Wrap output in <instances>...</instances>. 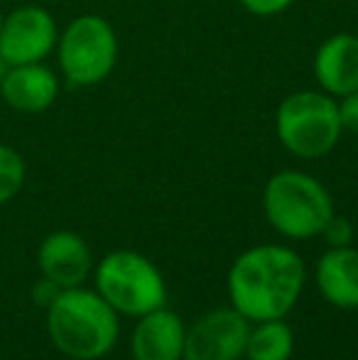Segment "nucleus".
I'll return each instance as SVG.
<instances>
[{
	"instance_id": "obj_1",
	"label": "nucleus",
	"mask_w": 358,
	"mask_h": 360,
	"mask_svg": "<svg viewBox=\"0 0 358 360\" xmlns=\"http://www.w3.org/2000/svg\"><path fill=\"white\" fill-rule=\"evenodd\" d=\"M305 287V262L282 245H255L229 270V297L248 321H270L292 311Z\"/></svg>"
},
{
	"instance_id": "obj_2",
	"label": "nucleus",
	"mask_w": 358,
	"mask_h": 360,
	"mask_svg": "<svg viewBox=\"0 0 358 360\" xmlns=\"http://www.w3.org/2000/svg\"><path fill=\"white\" fill-rule=\"evenodd\" d=\"M47 333L67 358L98 360L118 341V311L98 292L62 289L47 307Z\"/></svg>"
},
{
	"instance_id": "obj_3",
	"label": "nucleus",
	"mask_w": 358,
	"mask_h": 360,
	"mask_svg": "<svg viewBox=\"0 0 358 360\" xmlns=\"http://www.w3.org/2000/svg\"><path fill=\"white\" fill-rule=\"evenodd\" d=\"M263 211L280 236L290 240H309L321 236L334 216V199L317 176L300 169H282L265 184Z\"/></svg>"
},
{
	"instance_id": "obj_4",
	"label": "nucleus",
	"mask_w": 358,
	"mask_h": 360,
	"mask_svg": "<svg viewBox=\"0 0 358 360\" xmlns=\"http://www.w3.org/2000/svg\"><path fill=\"white\" fill-rule=\"evenodd\" d=\"M277 143L292 157L321 160L341 143L339 105L336 98L319 89H300L277 103L275 110Z\"/></svg>"
},
{
	"instance_id": "obj_5",
	"label": "nucleus",
	"mask_w": 358,
	"mask_h": 360,
	"mask_svg": "<svg viewBox=\"0 0 358 360\" xmlns=\"http://www.w3.org/2000/svg\"><path fill=\"white\" fill-rule=\"evenodd\" d=\"M54 54L64 84L72 89H94L103 84L118 64V32L98 13L77 15L59 30Z\"/></svg>"
},
{
	"instance_id": "obj_6",
	"label": "nucleus",
	"mask_w": 358,
	"mask_h": 360,
	"mask_svg": "<svg viewBox=\"0 0 358 360\" xmlns=\"http://www.w3.org/2000/svg\"><path fill=\"white\" fill-rule=\"evenodd\" d=\"M96 292L118 314L138 319L167 302L165 277L148 257L133 250H113L98 262Z\"/></svg>"
},
{
	"instance_id": "obj_7",
	"label": "nucleus",
	"mask_w": 358,
	"mask_h": 360,
	"mask_svg": "<svg viewBox=\"0 0 358 360\" xmlns=\"http://www.w3.org/2000/svg\"><path fill=\"white\" fill-rule=\"evenodd\" d=\"M59 39L57 18L42 5H18L3 20L0 57L8 67L47 62Z\"/></svg>"
},
{
	"instance_id": "obj_8",
	"label": "nucleus",
	"mask_w": 358,
	"mask_h": 360,
	"mask_svg": "<svg viewBox=\"0 0 358 360\" xmlns=\"http://www.w3.org/2000/svg\"><path fill=\"white\" fill-rule=\"evenodd\" d=\"M250 321L231 309H214L184 333L181 360H238L245 356Z\"/></svg>"
},
{
	"instance_id": "obj_9",
	"label": "nucleus",
	"mask_w": 358,
	"mask_h": 360,
	"mask_svg": "<svg viewBox=\"0 0 358 360\" xmlns=\"http://www.w3.org/2000/svg\"><path fill=\"white\" fill-rule=\"evenodd\" d=\"M62 94V76L44 62L10 67L0 79V98L18 113H44Z\"/></svg>"
},
{
	"instance_id": "obj_10",
	"label": "nucleus",
	"mask_w": 358,
	"mask_h": 360,
	"mask_svg": "<svg viewBox=\"0 0 358 360\" xmlns=\"http://www.w3.org/2000/svg\"><path fill=\"white\" fill-rule=\"evenodd\" d=\"M312 76H314L317 89L334 98L358 91V34H329L314 49Z\"/></svg>"
},
{
	"instance_id": "obj_11",
	"label": "nucleus",
	"mask_w": 358,
	"mask_h": 360,
	"mask_svg": "<svg viewBox=\"0 0 358 360\" xmlns=\"http://www.w3.org/2000/svg\"><path fill=\"white\" fill-rule=\"evenodd\" d=\"M42 277L62 289L82 287L91 275V250L82 236L72 231H54L37 250Z\"/></svg>"
},
{
	"instance_id": "obj_12",
	"label": "nucleus",
	"mask_w": 358,
	"mask_h": 360,
	"mask_svg": "<svg viewBox=\"0 0 358 360\" xmlns=\"http://www.w3.org/2000/svg\"><path fill=\"white\" fill-rule=\"evenodd\" d=\"M184 323L174 311L160 307L140 316L130 338L133 360H181L184 356Z\"/></svg>"
},
{
	"instance_id": "obj_13",
	"label": "nucleus",
	"mask_w": 358,
	"mask_h": 360,
	"mask_svg": "<svg viewBox=\"0 0 358 360\" xmlns=\"http://www.w3.org/2000/svg\"><path fill=\"white\" fill-rule=\"evenodd\" d=\"M317 287L339 309H358V250L351 245L329 248L317 262Z\"/></svg>"
},
{
	"instance_id": "obj_14",
	"label": "nucleus",
	"mask_w": 358,
	"mask_h": 360,
	"mask_svg": "<svg viewBox=\"0 0 358 360\" xmlns=\"http://www.w3.org/2000/svg\"><path fill=\"white\" fill-rule=\"evenodd\" d=\"M295 348L292 328L282 319L258 321L250 328L248 343H245V358L248 360H290Z\"/></svg>"
},
{
	"instance_id": "obj_15",
	"label": "nucleus",
	"mask_w": 358,
	"mask_h": 360,
	"mask_svg": "<svg viewBox=\"0 0 358 360\" xmlns=\"http://www.w3.org/2000/svg\"><path fill=\"white\" fill-rule=\"evenodd\" d=\"M27 179L25 157L15 147L0 143V206L13 201L23 191Z\"/></svg>"
},
{
	"instance_id": "obj_16",
	"label": "nucleus",
	"mask_w": 358,
	"mask_h": 360,
	"mask_svg": "<svg viewBox=\"0 0 358 360\" xmlns=\"http://www.w3.org/2000/svg\"><path fill=\"white\" fill-rule=\"evenodd\" d=\"M321 238H324L329 248L351 245V240H354V223H351L349 218L334 214L329 218V223L324 226V231H321Z\"/></svg>"
},
{
	"instance_id": "obj_17",
	"label": "nucleus",
	"mask_w": 358,
	"mask_h": 360,
	"mask_svg": "<svg viewBox=\"0 0 358 360\" xmlns=\"http://www.w3.org/2000/svg\"><path fill=\"white\" fill-rule=\"evenodd\" d=\"M238 3L253 18H277V15L287 13L297 0H238Z\"/></svg>"
},
{
	"instance_id": "obj_18",
	"label": "nucleus",
	"mask_w": 358,
	"mask_h": 360,
	"mask_svg": "<svg viewBox=\"0 0 358 360\" xmlns=\"http://www.w3.org/2000/svg\"><path fill=\"white\" fill-rule=\"evenodd\" d=\"M336 105H339V120L344 133L358 135V91L336 98Z\"/></svg>"
},
{
	"instance_id": "obj_19",
	"label": "nucleus",
	"mask_w": 358,
	"mask_h": 360,
	"mask_svg": "<svg viewBox=\"0 0 358 360\" xmlns=\"http://www.w3.org/2000/svg\"><path fill=\"white\" fill-rule=\"evenodd\" d=\"M59 292H62V287H57L54 282H49L47 277H42V280H39L37 285L32 287V299H34V304H37V307L47 309L49 304L57 299Z\"/></svg>"
},
{
	"instance_id": "obj_20",
	"label": "nucleus",
	"mask_w": 358,
	"mask_h": 360,
	"mask_svg": "<svg viewBox=\"0 0 358 360\" xmlns=\"http://www.w3.org/2000/svg\"><path fill=\"white\" fill-rule=\"evenodd\" d=\"M3 20H5V13H3V8H0V30H3Z\"/></svg>"
}]
</instances>
